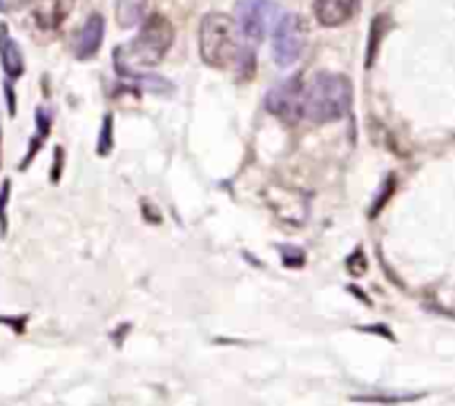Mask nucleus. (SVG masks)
I'll return each mask as SVG.
<instances>
[{"label": "nucleus", "mask_w": 455, "mask_h": 406, "mask_svg": "<svg viewBox=\"0 0 455 406\" xmlns=\"http://www.w3.org/2000/svg\"><path fill=\"white\" fill-rule=\"evenodd\" d=\"M360 0H315V19L323 28H339L355 16Z\"/></svg>", "instance_id": "9"}, {"label": "nucleus", "mask_w": 455, "mask_h": 406, "mask_svg": "<svg viewBox=\"0 0 455 406\" xmlns=\"http://www.w3.org/2000/svg\"><path fill=\"white\" fill-rule=\"evenodd\" d=\"M266 199H268V206L273 208L275 215L288 224L301 226L308 217V196L301 195V192L273 186L266 190Z\"/></svg>", "instance_id": "7"}, {"label": "nucleus", "mask_w": 455, "mask_h": 406, "mask_svg": "<svg viewBox=\"0 0 455 406\" xmlns=\"http://www.w3.org/2000/svg\"><path fill=\"white\" fill-rule=\"evenodd\" d=\"M112 123H114V121H112V115H108V116H105L103 125H100L99 147H96V152H99L100 156H108L109 152H112V134H114Z\"/></svg>", "instance_id": "13"}, {"label": "nucleus", "mask_w": 455, "mask_h": 406, "mask_svg": "<svg viewBox=\"0 0 455 406\" xmlns=\"http://www.w3.org/2000/svg\"><path fill=\"white\" fill-rule=\"evenodd\" d=\"M304 85L299 76L286 78L283 83L275 85L266 96V107L270 115L286 123H297L304 119Z\"/></svg>", "instance_id": "5"}, {"label": "nucleus", "mask_w": 455, "mask_h": 406, "mask_svg": "<svg viewBox=\"0 0 455 406\" xmlns=\"http://www.w3.org/2000/svg\"><path fill=\"white\" fill-rule=\"evenodd\" d=\"M279 252H282V261L288 266V268H297V266L304 264V251L297 246H279Z\"/></svg>", "instance_id": "14"}, {"label": "nucleus", "mask_w": 455, "mask_h": 406, "mask_svg": "<svg viewBox=\"0 0 455 406\" xmlns=\"http://www.w3.org/2000/svg\"><path fill=\"white\" fill-rule=\"evenodd\" d=\"M0 143H3V134H0Z\"/></svg>", "instance_id": "20"}, {"label": "nucleus", "mask_w": 455, "mask_h": 406, "mask_svg": "<svg viewBox=\"0 0 455 406\" xmlns=\"http://www.w3.org/2000/svg\"><path fill=\"white\" fill-rule=\"evenodd\" d=\"M353 85L341 74H317L304 85V116L313 123H332L348 115Z\"/></svg>", "instance_id": "2"}, {"label": "nucleus", "mask_w": 455, "mask_h": 406, "mask_svg": "<svg viewBox=\"0 0 455 406\" xmlns=\"http://www.w3.org/2000/svg\"><path fill=\"white\" fill-rule=\"evenodd\" d=\"M308 45V28L306 20L297 14H286L275 28L273 59L279 68H291L304 54Z\"/></svg>", "instance_id": "4"}, {"label": "nucleus", "mask_w": 455, "mask_h": 406, "mask_svg": "<svg viewBox=\"0 0 455 406\" xmlns=\"http://www.w3.org/2000/svg\"><path fill=\"white\" fill-rule=\"evenodd\" d=\"M393 181H395V179H393V177L387 181V186H384V192L378 196V203H375V208H373V211H371V217H375L379 211H382V206H384V203H387V201H384V199H387V196H391V192H393Z\"/></svg>", "instance_id": "17"}, {"label": "nucleus", "mask_w": 455, "mask_h": 406, "mask_svg": "<svg viewBox=\"0 0 455 406\" xmlns=\"http://www.w3.org/2000/svg\"><path fill=\"white\" fill-rule=\"evenodd\" d=\"M382 20H384V19H375V23H373V34H371V38H369V41L373 43V47H369V60H366V65L373 63L375 52H378L379 38H382Z\"/></svg>", "instance_id": "16"}, {"label": "nucleus", "mask_w": 455, "mask_h": 406, "mask_svg": "<svg viewBox=\"0 0 455 406\" xmlns=\"http://www.w3.org/2000/svg\"><path fill=\"white\" fill-rule=\"evenodd\" d=\"M199 52L205 65L217 69H226L239 56L237 23L230 16L205 14L199 28Z\"/></svg>", "instance_id": "3"}, {"label": "nucleus", "mask_w": 455, "mask_h": 406, "mask_svg": "<svg viewBox=\"0 0 455 406\" xmlns=\"http://www.w3.org/2000/svg\"><path fill=\"white\" fill-rule=\"evenodd\" d=\"M76 0H34L32 3V14L34 20L41 29L45 32H54L60 25L65 23L74 10Z\"/></svg>", "instance_id": "8"}, {"label": "nucleus", "mask_w": 455, "mask_h": 406, "mask_svg": "<svg viewBox=\"0 0 455 406\" xmlns=\"http://www.w3.org/2000/svg\"><path fill=\"white\" fill-rule=\"evenodd\" d=\"M0 63L10 78H19L25 72V59L19 43L10 36L5 23H0Z\"/></svg>", "instance_id": "11"}, {"label": "nucleus", "mask_w": 455, "mask_h": 406, "mask_svg": "<svg viewBox=\"0 0 455 406\" xmlns=\"http://www.w3.org/2000/svg\"><path fill=\"white\" fill-rule=\"evenodd\" d=\"M174 43V28L165 16H150L143 23L141 32L124 47L114 50L116 72L125 76L128 72H137L141 68H155L164 60Z\"/></svg>", "instance_id": "1"}, {"label": "nucleus", "mask_w": 455, "mask_h": 406, "mask_svg": "<svg viewBox=\"0 0 455 406\" xmlns=\"http://www.w3.org/2000/svg\"><path fill=\"white\" fill-rule=\"evenodd\" d=\"M5 96H7V107H10V116L16 115V96L12 85H5Z\"/></svg>", "instance_id": "18"}, {"label": "nucleus", "mask_w": 455, "mask_h": 406, "mask_svg": "<svg viewBox=\"0 0 455 406\" xmlns=\"http://www.w3.org/2000/svg\"><path fill=\"white\" fill-rule=\"evenodd\" d=\"M10 192H12V183L5 181L3 183V187H0V233L5 235L7 230V201H10Z\"/></svg>", "instance_id": "15"}, {"label": "nucleus", "mask_w": 455, "mask_h": 406, "mask_svg": "<svg viewBox=\"0 0 455 406\" xmlns=\"http://www.w3.org/2000/svg\"><path fill=\"white\" fill-rule=\"evenodd\" d=\"M60 163H63V150H56V168H54V174H52V181H59L60 177Z\"/></svg>", "instance_id": "19"}, {"label": "nucleus", "mask_w": 455, "mask_h": 406, "mask_svg": "<svg viewBox=\"0 0 455 406\" xmlns=\"http://www.w3.org/2000/svg\"><path fill=\"white\" fill-rule=\"evenodd\" d=\"M270 0H239L237 5V29L251 47L264 41L266 28L270 19Z\"/></svg>", "instance_id": "6"}, {"label": "nucleus", "mask_w": 455, "mask_h": 406, "mask_svg": "<svg viewBox=\"0 0 455 406\" xmlns=\"http://www.w3.org/2000/svg\"><path fill=\"white\" fill-rule=\"evenodd\" d=\"M105 36V20L100 14H92L90 19L85 20V25L81 28V32L74 38V54L76 59L85 60L92 59V56L99 52L100 43H103Z\"/></svg>", "instance_id": "10"}, {"label": "nucleus", "mask_w": 455, "mask_h": 406, "mask_svg": "<svg viewBox=\"0 0 455 406\" xmlns=\"http://www.w3.org/2000/svg\"><path fill=\"white\" fill-rule=\"evenodd\" d=\"M148 0H116L114 14H116V23L119 28L130 29L134 25L141 23L143 14H146Z\"/></svg>", "instance_id": "12"}]
</instances>
